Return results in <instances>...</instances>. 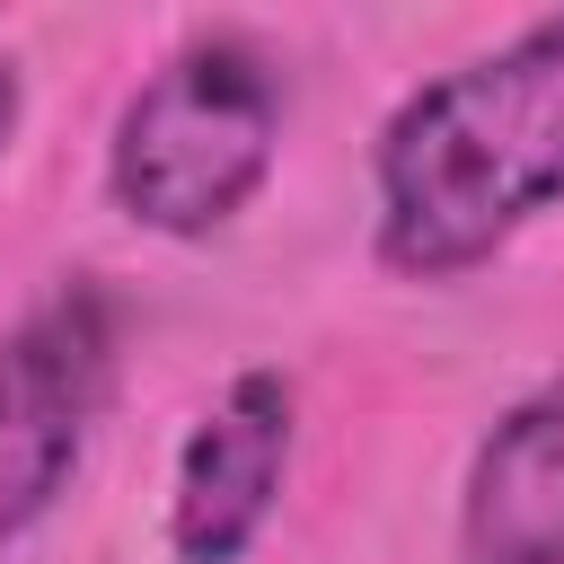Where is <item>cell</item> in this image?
<instances>
[{
  "label": "cell",
  "mask_w": 564,
  "mask_h": 564,
  "mask_svg": "<svg viewBox=\"0 0 564 564\" xmlns=\"http://www.w3.org/2000/svg\"><path fill=\"white\" fill-rule=\"evenodd\" d=\"M300 441V388L282 370H238L185 432L176 485H167V555L176 564H238L291 476Z\"/></svg>",
  "instance_id": "cell-4"
},
{
  "label": "cell",
  "mask_w": 564,
  "mask_h": 564,
  "mask_svg": "<svg viewBox=\"0 0 564 564\" xmlns=\"http://www.w3.org/2000/svg\"><path fill=\"white\" fill-rule=\"evenodd\" d=\"M115 397V300L79 273L0 335V555L70 494Z\"/></svg>",
  "instance_id": "cell-3"
},
{
  "label": "cell",
  "mask_w": 564,
  "mask_h": 564,
  "mask_svg": "<svg viewBox=\"0 0 564 564\" xmlns=\"http://www.w3.org/2000/svg\"><path fill=\"white\" fill-rule=\"evenodd\" d=\"M282 106L291 79L247 26L185 35L115 115L106 141V194L150 238H212L229 229L273 159H282Z\"/></svg>",
  "instance_id": "cell-2"
},
{
  "label": "cell",
  "mask_w": 564,
  "mask_h": 564,
  "mask_svg": "<svg viewBox=\"0 0 564 564\" xmlns=\"http://www.w3.org/2000/svg\"><path fill=\"white\" fill-rule=\"evenodd\" d=\"M458 564H564V370L476 441L458 485Z\"/></svg>",
  "instance_id": "cell-5"
},
{
  "label": "cell",
  "mask_w": 564,
  "mask_h": 564,
  "mask_svg": "<svg viewBox=\"0 0 564 564\" xmlns=\"http://www.w3.org/2000/svg\"><path fill=\"white\" fill-rule=\"evenodd\" d=\"M564 203V9L397 97L370 141V247L405 282L494 264Z\"/></svg>",
  "instance_id": "cell-1"
},
{
  "label": "cell",
  "mask_w": 564,
  "mask_h": 564,
  "mask_svg": "<svg viewBox=\"0 0 564 564\" xmlns=\"http://www.w3.org/2000/svg\"><path fill=\"white\" fill-rule=\"evenodd\" d=\"M18 123H26V79H18V62L0 53V159H9V141H18Z\"/></svg>",
  "instance_id": "cell-6"
}]
</instances>
